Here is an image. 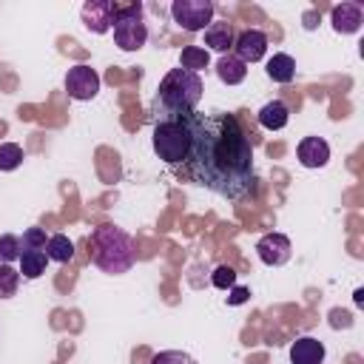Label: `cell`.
I'll use <instances>...</instances> for the list:
<instances>
[{"label":"cell","instance_id":"1","mask_svg":"<svg viewBox=\"0 0 364 364\" xmlns=\"http://www.w3.org/2000/svg\"><path fill=\"white\" fill-rule=\"evenodd\" d=\"M191 125V154L182 165V173L225 196V199H242L256 185V168H253V145L245 134L242 122L233 114H188Z\"/></svg>","mask_w":364,"mask_h":364},{"label":"cell","instance_id":"2","mask_svg":"<svg viewBox=\"0 0 364 364\" xmlns=\"http://www.w3.org/2000/svg\"><path fill=\"white\" fill-rule=\"evenodd\" d=\"M199 100H202V77L188 68H171L156 88L154 114L156 117L191 114V111H196Z\"/></svg>","mask_w":364,"mask_h":364},{"label":"cell","instance_id":"3","mask_svg":"<svg viewBox=\"0 0 364 364\" xmlns=\"http://www.w3.org/2000/svg\"><path fill=\"white\" fill-rule=\"evenodd\" d=\"M88 245H91V262L102 273L119 276V273H128L134 267V262H136V250H134L131 236L125 230L114 228V225L94 228Z\"/></svg>","mask_w":364,"mask_h":364},{"label":"cell","instance_id":"4","mask_svg":"<svg viewBox=\"0 0 364 364\" xmlns=\"http://www.w3.org/2000/svg\"><path fill=\"white\" fill-rule=\"evenodd\" d=\"M154 154L168 165H185L191 154V125L188 114L179 117H154Z\"/></svg>","mask_w":364,"mask_h":364},{"label":"cell","instance_id":"5","mask_svg":"<svg viewBox=\"0 0 364 364\" xmlns=\"http://www.w3.org/2000/svg\"><path fill=\"white\" fill-rule=\"evenodd\" d=\"M114 43L122 51H139L148 40V26L142 20V6L139 3H128V6H117V17H114Z\"/></svg>","mask_w":364,"mask_h":364},{"label":"cell","instance_id":"6","mask_svg":"<svg viewBox=\"0 0 364 364\" xmlns=\"http://www.w3.org/2000/svg\"><path fill=\"white\" fill-rule=\"evenodd\" d=\"M171 14L185 31H205L213 23V3L210 0H176L171 6Z\"/></svg>","mask_w":364,"mask_h":364},{"label":"cell","instance_id":"7","mask_svg":"<svg viewBox=\"0 0 364 364\" xmlns=\"http://www.w3.org/2000/svg\"><path fill=\"white\" fill-rule=\"evenodd\" d=\"M65 91H68L71 100H80V102L94 100L97 91H100V74L91 65L80 63V65L68 68V74H65Z\"/></svg>","mask_w":364,"mask_h":364},{"label":"cell","instance_id":"8","mask_svg":"<svg viewBox=\"0 0 364 364\" xmlns=\"http://www.w3.org/2000/svg\"><path fill=\"white\" fill-rule=\"evenodd\" d=\"M290 239L284 233H264L256 242V253L267 267H282L290 262Z\"/></svg>","mask_w":364,"mask_h":364},{"label":"cell","instance_id":"9","mask_svg":"<svg viewBox=\"0 0 364 364\" xmlns=\"http://www.w3.org/2000/svg\"><path fill=\"white\" fill-rule=\"evenodd\" d=\"M114 17H117V3H111V0H88L82 6V23L94 34L111 31Z\"/></svg>","mask_w":364,"mask_h":364},{"label":"cell","instance_id":"10","mask_svg":"<svg viewBox=\"0 0 364 364\" xmlns=\"http://www.w3.org/2000/svg\"><path fill=\"white\" fill-rule=\"evenodd\" d=\"M233 48H236V57L247 65V63H259L264 54H267V34L259 31V28H245L236 34L233 40Z\"/></svg>","mask_w":364,"mask_h":364},{"label":"cell","instance_id":"11","mask_svg":"<svg viewBox=\"0 0 364 364\" xmlns=\"http://www.w3.org/2000/svg\"><path fill=\"white\" fill-rule=\"evenodd\" d=\"M296 156L304 168H324L330 159V145L321 136H304L296 148Z\"/></svg>","mask_w":364,"mask_h":364},{"label":"cell","instance_id":"12","mask_svg":"<svg viewBox=\"0 0 364 364\" xmlns=\"http://www.w3.org/2000/svg\"><path fill=\"white\" fill-rule=\"evenodd\" d=\"M324 361V344L313 336H301L290 344V364H321Z\"/></svg>","mask_w":364,"mask_h":364},{"label":"cell","instance_id":"13","mask_svg":"<svg viewBox=\"0 0 364 364\" xmlns=\"http://www.w3.org/2000/svg\"><path fill=\"white\" fill-rule=\"evenodd\" d=\"M330 20H333V28L338 34H353V31L361 28L364 14H361V6L358 3H341V6L333 9V17Z\"/></svg>","mask_w":364,"mask_h":364},{"label":"cell","instance_id":"14","mask_svg":"<svg viewBox=\"0 0 364 364\" xmlns=\"http://www.w3.org/2000/svg\"><path fill=\"white\" fill-rule=\"evenodd\" d=\"M287 119H290V108H287L282 100H270V102L262 105V111H259V125L267 128V131H279V128H284Z\"/></svg>","mask_w":364,"mask_h":364},{"label":"cell","instance_id":"15","mask_svg":"<svg viewBox=\"0 0 364 364\" xmlns=\"http://www.w3.org/2000/svg\"><path fill=\"white\" fill-rule=\"evenodd\" d=\"M216 74H219L222 82H228V85H239V82L247 77V65H245L236 54H222L219 63H216Z\"/></svg>","mask_w":364,"mask_h":364},{"label":"cell","instance_id":"16","mask_svg":"<svg viewBox=\"0 0 364 364\" xmlns=\"http://www.w3.org/2000/svg\"><path fill=\"white\" fill-rule=\"evenodd\" d=\"M233 40H236V34H233V26L230 23H210L205 28V46L213 48V51H222L225 54L233 46Z\"/></svg>","mask_w":364,"mask_h":364},{"label":"cell","instance_id":"17","mask_svg":"<svg viewBox=\"0 0 364 364\" xmlns=\"http://www.w3.org/2000/svg\"><path fill=\"white\" fill-rule=\"evenodd\" d=\"M267 77L273 82H293V77H296V60L290 54H273L267 60Z\"/></svg>","mask_w":364,"mask_h":364},{"label":"cell","instance_id":"18","mask_svg":"<svg viewBox=\"0 0 364 364\" xmlns=\"http://www.w3.org/2000/svg\"><path fill=\"white\" fill-rule=\"evenodd\" d=\"M17 262H20V276L23 279H37V276L46 273L48 256H46V250H23Z\"/></svg>","mask_w":364,"mask_h":364},{"label":"cell","instance_id":"19","mask_svg":"<svg viewBox=\"0 0 364 364\" xmlns=\"http://www.w3.org/2000/svg\"><path fill=\"white\" fill-rule=\"evenodd\" d=\"M46 256H48L51 262L65 264V262L74 259V242H71L68 236H63V233H54V236H48V242H46Z\"/></svg>","mask_w":364,"mask_h":364},{"label":"cell","instance_id":"20","mask_svg":"<svg viewBox=\"0 0 364 364\" xmlns=\"http://www.w3.org/2000/svg\"><path fill=\"white\" fill-rule=\"evenodd\" d=\"M208 63H210V57H208V51H205V48H199V46H188V48H182L179 68H188V71L199 74V68H205Z\"/></svg>","mask_w":364,"mask_h":364},{"label":"cell","instance_id":"21","mask_svg":"<svg viewBox=\"0 0 364 364\" xmlns=\"http://www.w3.org/2000/svg\"><path fill=\"white\" fill-rule=\"evenodd\" d=\"M20 287V270H14L11 264H0V299L14 296Z\"/></svg>","mask_w":364,"mask_h":364},{"label":"cell","instance_id":"22","mask_svg":"<svg viewBox=\"0 0 364 364\" xmlns=\"http://www.w3.org/2000/svg\"><path fill=\"white\" fill-rule=\"evenodd\" d=\"M20 253H23L20 236L3 233V236H0V259H3V264H11V262H17V259H20Z\"/></svg>","mask_w":364,"mask_h":364},{"label":"cell","instance_id":"23","mask_svg":"<svg viewBox=\"0 0 364 364\" xmlns=\"http://www.w3.org/2000/svg\"><path fill=\"white\" fill-rule=\"evenodd\" d=\"M23 162V148L14 142H3L0 145V171H14Z\"/></svg>","mask_w":364,"mask_h":364},{"label":"cell","instance_id":"24","mask_svg":"<svg viewBox=\"0 0 364 364\" xmlns=\"http://www.w3.org/2000/svg\"><path fill=\"white\" fill-rule=\"evenodd\" d=\"M210 284H213L216 290H230V287H236V270H233L230 264H219V267L210 273Z\"/></svg>","mask_w":364,"mask_h":364},{"label":"cell","instance_id":"25","mask_svg":"<svg viewBox=\"0 0 364 364\" xmlns=\"http://www.w3.org/2000/svg\"><path fill=\"white\" fill-rule=\"evenodd\" d=\"M46 230L43 228H28L26 233H23V239H20V245H23V250H46Z\"/></svg>","mask_w":364,"mask_h":364},{"label":"cell","instance_id":"26","mask_svg":"<svg viewBox=\"0 0 364 364\" xmlns=\"http://www.w3.org/2000/svg\"><path fill=\"white\" fill-rule=\"evenodd\" d=\"M151 364H196V361L182 350H162L151 358Z\"/></svg>","mask_w":364,"mask_h":364},{"label":"cell","instance_id":"27","mask_svg":"<svg viewBox=\"0 0 364 364\" xmlns=\"http://www.w3.org/2000/svg\"><path fill=\"white\" fill-rule=\"evenodd\" d=\"M247 299H250V290L247 287H230L228 290V304H233V307L236 304H245Z\"/></svg>","mask_w":364,"mask_h":364},{"label":"cell","instance_id":"28","mask_svg":"<svg viewBox=\"0 0 364 364\" xmlns=\"http://www.w3.org/2000/svg\"><path fill=\"white\" fill-rule=\"evenodd\" d=\"M353 299H355V304H361V301H364V290H355V296H353Z\"/></svg>","mask_w":364,"mask_h":364}]
</instances>
